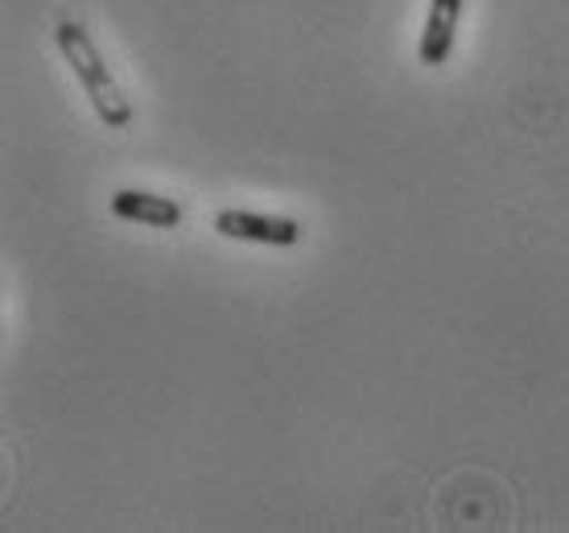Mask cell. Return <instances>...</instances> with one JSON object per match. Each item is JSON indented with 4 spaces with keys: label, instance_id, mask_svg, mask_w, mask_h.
Wrapping results in <instances>:
<instances>
[{
    "label": "cell",
    "instance_id": "cell-1",
    "mask_svg": "<svg viewBox=\"0 0 569 533\" xmlns=\"http://www.w3.org/2000/svg\"><path fill=\"white\" fill-rule=\"evenodd\" d=\"M54 42L62 50V58L71 62V71L79 75V83H83L87 100L96 108L108 129H129L132 125V103L124 96V87L116 83V75L108 71V62H103L100 46L91 42V33H87L79 21H62L54 29Z\"/></svg>",
    "mask_w": 569,
    "mask_h": 533
},
{
    "label": "cell",
    "instance_id": "cell-2",
    "mask_svg": "<svg viewBox=\"0 0 569 533\" xmlns=\"http://www.w3.org/2000/svg\"><path fill=\"white\" fill-rule=\"evenodd\" d=\"M214 231L228 240H248V245H272V248H293L301 240V224L284 216H260V211H219Z\"/></svg>",
    "mask_w": 569,
    "mask_h": 533
},
{
    "label": "cell",
    "instance_id": "cell-3",
    "mask_svg": "<svg viewBox=\"0 0 569 533\" xmlns=\"http://www.w3.org/2000/svg\"><path fill=\"white\" fill-rule=\"evenodd\" d=\"M462 9H467V0H429V17L426 29H421V46H417V55H421L426 67H441L450 58Z\"/></svg>",
    "mask_w": 569,
    "mask_h": 533
},
{
    "label": "cell",
    "instance_id": "cell-4",
    "mask_svg": "<svg viewBox=\"0 0 569 533\" xmlns=\"http://www.w3.org/2000/svg\"><path fill=\"white\" fill-rule=\"evenodd\" d=\"M112 216L144 224V228H178L182 224V207L170 195H149V190H116Z\"/></svg>",
    "mask_w": 569,
    "mask_h": 533
}]
</instances>
